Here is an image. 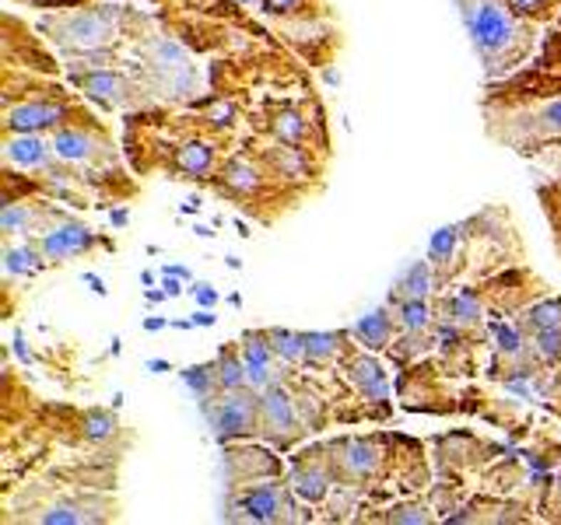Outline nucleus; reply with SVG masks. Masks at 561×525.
I'll return each instance as SVG.
<instances>
[{"label":"nucleus","instance_id":"393cba45","mask_svg":"<svg viewBox=\"0 0 561 525\" xmlns=\"http://www.w3.org/2000/svg\"><path fill=\"white\" fill-rule=\"evenodd\" d=\"M4 266H7V274H36L43 266V256L32 245H18V249L4 252Z\"/></svg>","mask_w":561,"mask_h":525},{"label":"nucleus","instance_id":"2f4dec72","mask_svg":"<svg viewBox=\"0 0 561 525\" xmlns=\"http://www.w3.org/2000/svg\"><path fill=\"white\" fill-rule=\"evenodd\" d=\"M537 354L544 361H558L561 358V329H544L537 333Z\"/></svg>","mask_w":561,"mask_h":525},{"label":"nucleus","instance_id":"ddd939ff","mask_svg":"<svg viewBox=\"0 0 561 525\" xmlns=\"http://www.w3.org/2000/svg\"><path fill=\"white\" fill-rule=\"evenodd\" d=\"M4 155H7V162H11V165H21V168H39V165L46 162V144L36 137V133H18V137H11V140H7Z\"/></svg>","mask_w":561,"mask_h":525},{"label":"nucleus","instance_id":"37998d69","mask_svg":"<svg viewBox=\"0 0 561 525\" xmlns=\"http://www.w3.org/2000/svg\"><path fill=\"white\" fill-rule=\"evenodd\" d=\"M193 326H215V316H211V312L204 308L200 316H193Z\"/></svg>","mask_w":561,"mask_h":525},{"label":"nucleus","instance_id":"dca6fc26","mask_svg":"<svg viewBox=\"0 0 561 525\" xmlns=\"http://www.w3.org/2000/svg\"><path fill=\"white\" fill-rule=\"evenodd\" d=\"M53 151H56L63 162H88L91 151H95V144H91V137H88L85 130H56Z\"/></svg>","mask_w":561,"mask_h":525},{"label":"nucleus","instance_id":"7c9ffc66","mask_svg":"<svg viewBox=\"0 0 561 525\" xmlns=\"http://www.w3.org/2000/svg\"><path fill=\"white\" fill-rule=\"evenodd\" d=\"M29 221H32V214L25 210V207H18V203H7L4 207V214H0V228L4 232H21V228H29Z\"/></svg>","mask_w":561,"mask_h":525},{"label":"nucleus","instance_id":"1a4fd4ad","mask_svg":"<svg viewBox=\"0 0 561 525\" xmlns=\"http://www.w3.org/2000/svg\"><path fill=\"white\" fill-rule=\"evenodd\" d=\"M341 469H344L351 480H365L379 469V448L372 442H361V438H351L341 445Z\"/></svg>","mask_w":561,"mask_h":525},{"label":"nucleus","instance_id":"ea45409f","mask_svg":"<svg viewBox=\"0 0 561 525\" xmlns=\"http://www.w3.org/2000/svg\"><path fill=\"white\" fill-rule=\"evenodd\" d=\"M193 298H197L204 308H211V305L217 301V294L211 291V284H197V287H193Z\"/></svg>","mask_w":561,"mask_h":525},{"label":"nucleus","instance_id":"c756f323","mask_svg":"<svg viewBox=\"0 0 561 525\" xmlns=\"http://www.w3.org/2000/svg\"><path fill=\"white\" fill-rule=\"evenodd\" d=\"M446 308H449V316H453L456 323H477V319H480V305H477L474 294H467V291L456 294V298H449Z\"/></svg>","mask_w":561,"mask_h":525},{"label":"nucleus","instance_id":"c9c22d12","mask_svg":"<svg viewBox=\"0 0 561 525\" xmlns=\"http://www.w3.org/2000/svg\"><path fill=\"white\" fill-rule=\"evenodd\" d=\"M495 336H498V347L505 350V354H519V333L513 326H495Z\"/></svg>","mask_w":561,"mask_h":525},{"label":"nucleus","instance_id":"f03ea898","mask_svg":"<svg viewBox=\"0 0 561 525\" xmlns=\"http://www.w3.org/2000/svg\"><path fill=\"white\" fill-rule=\"evenodd\" d=\"M467 28H470V36H474V46L484 53V56H498V53H505L513 39H516V21L498 7V4H491V0H480L474 4L470 11H467Z\"/></svg>","mask_w":561,"mask_h":525},{"label":"nucleus","instance_id":"2eb2a0df","mask_svg":"<svg viewBox=\"0 0 561 525\" xmlns=\"http://www.w3.org/2000/svg\"><path fill=\"white\" fill-rule=\"evenodd\" d=\"M102 515L91 511L88 501H56L53 508H46L39 515V522L46 525H71V522H98Z\"/></svg>","mask_w":561,"mask_h":525},{"label":"nucleus","instance_id":"a19ab883","mask_svg":"<svg viewBox=\"0 0 561 525\" xmlns=\"http://www.w3.org/2000/svg\"><path fill=\"white\" fill-rule=\"evenodd\" d=\"M456 340H460L456 326H438V343H442V347H453Z\"/></svg>","mask_w":561,"mask_h":525},{"label":"nucleus","instance_id":"20e7f679","mask_svg":"<svg viewBox=\"0 0 561 525\" xmlns=\"http://www.w3.org/2000/svg\"><path fill=\"white\" fill-rule=\"evenodd\" d=\"M259 431L274 445H292L299 435V410L295 400L281 385H267L259 396Z\"/></svg>","mask_w":561,"mask_h":525},{"label":"nucleus","instance_id":"e433bc0d","mask_svg":"<svg viewBox=\"0 0 561 525\" xmlns=\"http://www.w3.org/2000/svg\"><path fill=\"white\" fill-rule=\"evenodd\" d=\"M232 116H235V105H232V102H217L215 109L207 113V120L215 123V126H228V123H232Z\"/></svg>","mask_w":561,"mask_h":525},{"label":"nucleus","instance_id":"aec40b11","mask_svg":"<svg viewBox=\"0 0 561 525\" xmlns=\"http://www.w3.org/2000/svg\"><path fill=\"white\" fill-rule=\"evenodd\" d=\"M267 340H270V347H274V354L277 358H284V361H305L309 354H305V333H292V329H270L267 333Z\"/></svg>","mask_w":561,"mask_h":525},{"label":"nucleus","instance_id":"5701e85b","mask_svg":"<svg viewBox=\"0 0 561 525\" xmlns=\"http://www.w3.org/2000/svg\"><path fill=\"white\" fill-rule=\"evenodd\" d=\"M400 291H403V298H425L428 294V287H432V274H428V266L418 259V263H411L407 270H403V277L396 284Z\"/></svg>","mask_w":561,"mask_h":525},{"label":"nucleus","instance_id":"a211bd4d","mask_svg":"<svg viewBox=\"0 0 561 525\" xmlns=\"http://www.w3.org/2000/svg\"><path fill=\"white\" fill-rule=\"evenodd\" d=\"M217 385L225 393L232 389H249V375H246V364H242V354H232V350H221L217 358Z\"/></svg>","mask_w":561,"mask_h":525},{"label":"nucleus","instance_id":"9b49d317","mask_svg":"<svg viewBox=\"0 0 561 525\" xmlns=\"http://www.w3.org/2000/svg\"><path fill=\"white\" fill-rule=\"evenodd\" d=\"M351 382H354L358 393H361L365 400H372V403H383V400L389 396L386 375H383V368L372 361V358H358V361H351Z\"/></svg>","mask_w":561,"mask_h":525},{"label":"nucleus","instance_id":"f704fd0d","mask_svg":"<svg viewBox=\"0 0 561 525\" xmlns=\"http://www.w3.org/2000/svg\"><path fill=\"white\" fill-rule=\"evenodd\" d=\"M540 126H544L551 137H561V102H551V105L540 113Z\"/></svg>","mask_w":561,"mask_h":525},{"label":"nucleus","instance_id":"0eeeda50","mask_svg":"<svg viewBox=\"0 0 561 525\" xmlns=\"http://www.w3.org/2000/svg\"><path fill=\"white\" fill-rule=\"evenodd\" d=\"M88 245H91V232H88L85 224H63V228L46 232L43 256H46V259H53V263H63V259H71V256L85 252Z\"/></svg>","mask_w":561,"mask_h":525},{"label":"nucleus","instance_id":"58836bf2","mask_svg":"<svg viewBox=\"0 0 561 525\" xmlns=\"http://www.w3.org/2000/svg\"><path fill=\"white\" fill-rule=\"evenodd\" d=\"M509 7L519 11V14H540L547 7V0H509Z\"/></svg>","mask_w":561,"mask_h":525},{"label":"nucleus","instance_id":"79ce46f5","mask_svg":"<svg viewBox=\"0 0 561 525\" xmlns=\"http://www.w3.org/2000/svg\"><path fill=\"white\" fill-rule=\"evenodd\" d=\"M179 277H173V274H165V294H169V298H175V294H179V291H182V287H179Z\"/></svg>","mask_w":561,"mask_h":525},{"label":"nucleus","instance_id":"f8f14e48","mask_svg":"<svg viewBox=\"0 0 561 525\" xmlns=\"http://www.w3.org/2000/svg\"><path fill=\"white\" fill-rule=\"evenodd\" d=\"M351 333H354V340H358L361 347H369V350H383V347L389 343L393 323H389L386 312H369V316H361L358 323L351 326Z\"/></svg>","mask_w":561,"mask_h":525},{"label":"nucleus","instance_id":"de8ad7c7","mask_svg":"<svg viewBox=\"0 0 561 525\" xmlns=\"http://www.w3.org/2000/svg\"><path fill=\"white\" fill-rule=\"evenodd\" d=\"M558 497H561V484H558Z\"/></svg>","mask_w":561,"mask_h":525},{"label":"nucleus","instance_id":"6ab92c4d","mask_svg":"<svg viewBox=\"0 0 561 525\" xmlns=\"http://www.w3.org/2000/svg\"><path fill=\"white\" fill-rule=\"evenodd\" d=\"M225 186L228 189H235V193H253L259 189V172L253 162H246V158H232V162L225 165Z\"/></svg>","mask_w":561,"mask_h":525},{"label":"nucleus","instance_id":"a18cd8bd","mask_svg":"<svg viewBox=\"0 0 561 525\" xmlns=\"http://www.w3.org/2000/svg\"><path fill=\"white\" fill-rule=\"evenodd\" d=\"M148 368H151V371H169V364H165V361H151Z\"/></svg>","mask_w":561,"mask_h":525},{"label":"nucleus","instance_id":"423d86ee","mask_svg":"<svg viewBox=\"0 0 561 525\" xmlns=\"http://www.w3.org/2000/svg\"><path fill=\"white\" fill-rule=\"evenodd\" d=\"M63 120V109L60 105H49V102H25V105H14L7 113V130L11 133H36V130H49Z\"/></svg>","mask_w":561,"mask_h":525},{"label":"nucleus","instance_id":"49530a36","mask_svg":"<svg viewBox=\"0 0 561 525\" xmlns=\"http://www.w3.org/2000/svg\"><path fill=\"white\" fill-rule=\"evenodd\" d=\"M239 4H253V0H239Z\"/></svg>","mask_w":561,"mask_h":525},{"label":"nucleus","instance_id":"a878e982","mask_svg":"<svg viewBox=\"0 0 561 525\" xmlns=\"http://www.w3.org/2000/svg\"><path fill=\"white\" fill-rule=\"evenodd\" d=\"M400 323L407 326L411 333L428 329V326H432V312H428L425 298H407V301H400Z\"/></svg>","mask_w":561,"mask_h":525},{"label":"nucleus","instance_id":"f257e3e1","mask_svg":"<svg viewBox=\"0 0 561 525\" xmlns=\"http://www.w3.org/2000/svg\"><path fill=\"white\" fill-rule=\"evenodd\" d=\"M204 417L211 424L217 442H228V438H249L259 427V400L257 389H232L228 396H221L217 403H204Z\"/></svg>","mask_w":561,"mask_h":525},{"label":"nucleus","instance_id":"39448f33","mask_svg":"<svg viewBox=\"0 0 561 525\" xmlns=\"http://www.w3.org/2000/svg\"><path fill=\"white\" fill-rule=\"evenodd\" d=\"M239 508H242L246 519H253V522H277V519H288V511H292L284 490L274 484H263V487H257V490H249V494L239 501Z\"/></svg>","mask_w":561,"mask_h":525},{"label":"nucleus","instance_id":"72a5a7b5","mask_svg":"<svg viewBox=\"0 0 561 525\" xmlns=\"http://www.w3.org/2000/svg\"><path fill=\"white\" fill-rule=\"evenodd\" d=\"M428 519L432 515L425 508H418V504H400V508L389 511V522H428Z\"/></svg>","mask_w":561,"mask_h":525},{"label":"nucleus","instance_id":"c03bdc74","mask_svg":"<svg viewBox=\"0 0 561 525\" xmlns=\"http://www.w3.org/2000/svg\"><path fill=\"white\" fill-rule=\"evenodd\" d=\"M165 274H173V277H179V281H186L190 274H186V266H165Z\"/></svg>","mask_w":561,"mask_h":525},{"label":"nucleus","instance_id":"bb28decb","mask_svg":"<svg viewBox=\"0 0 561 525\" xmlns=\"http://www.w3.org/2000/svg\"><path fill=\"white\" fill-rule=\"evenodd\" d=\"M182 382H186V389L200 400V403H207L211 400V393H215V382H217V375H211V368H186L182 371Z\"/></svg>","mask_w":561,"mask_h":525},{"label":"nucleus","instance_id":"cd10ccee","mask_svg":"<svg viewBox=\"0 0 561 525\" xmlns=\"http://www.w3.org/2000/svg\"><path fill=\"white\" fill-rule=\"evenodd\" d=\"M302 130H305V123H302V116H299L295 109H281V113H277V120H274V133H277L284 144H299V140H302Z\"/></svg>","mask_w":561,"mask_h":525},{"label":"nucleus","instance_id":"7ed1b4c3","mask_svg":"<svg viewBox=\"0 0 561 525\" xmlns=\"http://www.w3.org/2000/svg\"><path fill=\"white\" fill-rule=\"evenodd\" d=\"M46 28L53 32V39H56L60 49H85V53L105 46L109 36H113L109 14H98V11H78V14L56 21V25L46 21Z\"/></svg>","mask_w":561,"mask_h":525},{"label":"nucleus","instance_id":"c85d7f7f","mask_svg":"<svg viewBox=\"0 0 561 525\" xmlns=\"http://www.w3.org/2000/svg\"><path fill=\"white\" fill-rule=\"evenodd\" d=\"M113 431H116V417H113V413H105V410H88L85 413V435L88 438L102 442V438H109Z\"/></svg>","mask_w":561,"mask_h":525},{"label":"nucleus","instance_id":"9d476101","mask_svg":"<svg viewBox=\"0 0 561 525\" xmlns=\"http://www.w3.org/2000/svg\"><path fill=\"white\" fill-rule=\"evenodd\" d=\"M242 364H246V375H249V385L253 389H267L270 385V354H274V347L270 343H263V336H246L242 340Z\"/></svg>","mask_w":561,"mask_h":525},{"label":"nucleus","instance_id":"b1692460","mask_svg":"<svg viewBox=\"0 0 561 525\" xmlns=\"http://www.w3.org/2000/svg\"><path fill=\"white\" fill-rule=\"evenodd\" d=\"M526 326H530L533 333H544V329H561V301H558V298H551V301H540V305H533V308H530V316H526Z\"/></svg>","mask_w":561,"mask_h":525},{"label":"nucleus","instance_id":"4468645a","mask_svg":"<svg viewBox=\"0 0 561 525\" xmlns=\"http://www.w3.org/2000/svg\"><path fill=\"white\" fill-rule=\"evenodd\" d=\"M292 487H295V494L305 497V501H323V497H326V490H330V477H326V469H323V466L309 462V466H299V469H295Z\"/></svg>","mask_w":561,"mask_h":525},{"label":"nucleus","instance_id":"4be33fe9","mask_svg":"<svg viewBox=\"0 0 561 525\" xmlns=\"http://www.w3.org/2000/svg\"><path fill=\"white\" fill-rule=\"evenodd\" d=\"M155 63H158L162 71H169V74H186V71H190V63H186V49L173 39L155 42Z\"/></svg>","mask_w":561,"mask_h":525},{"label":"nucleus","instance_id":"4c0bfd02","mask_svg":"<svg viewBox=\"0 0 561 525\" xmlns=\"http://www.w3.org/2000/svg\"><path fill=\"white\" fill-rule=\"evenodd\" d=\"M263 7H267L270 14H292V11L302 7V0H263Z\"/></svg>","mask_w":561,"mask_h":525},{"label":"nucleus","instance_id":"473e14b6","mask_svg":"<svg viewBox=\"0 0 561 525\" xmlns=\"http://www.w3.org/2000/svg\"><path fill=\"white\" fill-rule=\"evenodd\" d=\"M456 249V228H438L432 235V259L435 263H442V259H449V252Z\"/></svg>","mask_w":561,"mask_h":525},{"label":"nucleus","instance_id":"6e6552de","mask_svg":"<svg viewBox=\"0 0 561 525\" xmlns=\"http://www.w3.org/2000/svg\"><path fill=\"white\" fill-rule=\"evenodd\" d=\"M78 88L85 91L88 98H95L98 105L105 109H116L127 102V81L120 74H109V71H95V74H81Z\"/></svg>","mask_w":561,"mask_h":525},{"label":"nucleus","instance_id":"f3484780","mask_svg":"<svg viewBox=\"0 0 561 525\" xmlns=\"http://www.w3.org/2000/svg\"><path fill=\"white\" fill-rule=\"evenodd\" d=\"M211 162H215V155H211V147H207L204 140H190V144H182L179 155H175V168L186 172V175H207V172H211Z\"/></svg>","mask_w":561,"mask_h":525},{"label":"nucleus","instance_id":"412c9836","mask_svg":"<svg viewBox=\"0 0 561 525\" xmlns=\"http://www.w3.org/2000/svg\"><path fill=\"white\" fill-rule=\"evenodd\" d=\"M337 350H341V336L337 333H305V354H309V361L323 364V361H330V358H337Z\"/></svg>","mask_w":561,"mask_h":525}]
</instances>
